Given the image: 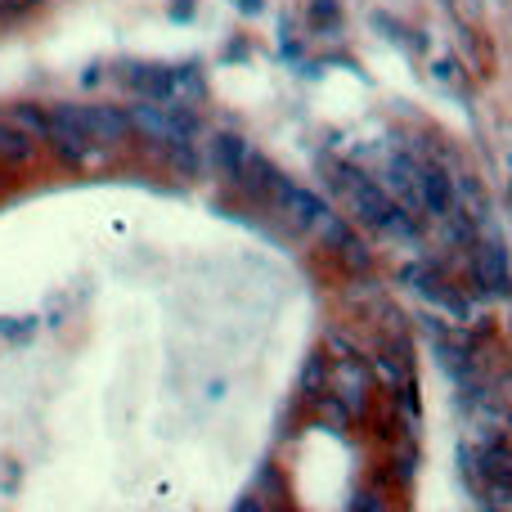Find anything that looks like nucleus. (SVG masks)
<instances>
[{"label": "nucleus", "mask_w": 512, "mask_h": 512, "mask_svg": "<svg viewBox=\"0 0 512 512\" xmlns=\"http://www.w3.org/2000/svg\"><path fill=\"white\" fill-rule=\"evenodd\" d=\"M324 171H328V185L337 189V198H342L346 212L360 225L378 230L382 239H418V221L373 176H364L351 162H324Z\"/></svg>", "instance_id": "f257e3e1"}, {"label": "nucleus", "mask_w": 512, "mask_h": 512, "mask_svg": "<svg viewBox=\"0 0 512 512\" xmlns=\"http://www.w3.org/2000/svg\"><path fill=\"white\" fill-rule=\"evenodd\" d=\"M63 113L72 117V122L81 126V131L90 135V140L99 144V149H108V144H122L126 135H131V113H122V108H77V104H63Z\"/></svg>", "instance_id": "f03ea898"}, {"label": "nucleus", "mask_w": 512, "mask_h": 512, "mask_svg": "<svg viewBox=\"0 0 512 512\" xmlns=\"http://www.w3.org/2000/svg\"><path fill=\"white\" fill-rule=\"evenodd\" d=\"M405 279H409V288H414V292H423L427 301H436V306L454 310V315H459V319L468 315V306H463V297L450 288V283L441 279V274L432 270V265H423V261H418V265H409V270H405Z\"/></svg>", "instance_id": "7ed1b4c3"}, {"label": "nucleus", "mask_w": 512, "mask_h": 512, "mask_svg": "<svg viewBox=\"0 0 512 512\" xmlns=\"http://www.w3.org/2000/svg\"><path fill=\"white\" fill-rule=\"evenodd\" d=\"M477 279H481V288H486L490 297L508 292V256H504V248H499L495 239L477 248Z\"/></svg>", "instance_id": "20e7f679"}, {"label": "nucleus", "mask_w": 512, "mask_h": 512, "mask_svg": "<svg viewBox=\"0 0 512 512\" xmlns=\"http://www.w3.org/2000/svg\"><path fill=\"white\" fill-rule=\"evenodd\" d=\"M212 153H216V167H221L230 180H239L243 167H248V158H252L248 140H239V135H216V140H212Z\"/></svg>", "instance_id": "39448f33"}, {"label": "nucleus", "mask_w": 512, "mask_h": 512, "mask_svg": "<svg viewBox=\"0 0 512 512\" xmlns=\"http://www.w3.org/2000/svg\"><path fill=\"white\" fill-rule=\"evenodd\" d=\"M310 18H315V23L328 32V27H337V18H342V14H337L333 0H315V5H310Z\"/></svg>", "instance_id": "423d86ee"}, {"label": "nucleus", "mask_w": 512, "mask_h": 512, "mask_svg": "<svg viewBox=\"0 0 512 512\" xmlns=\"http://www.w3.org/2000/svg\"><path fill=\"white\" fill-rule=\"evenodd\" d=\"M351 512H382V504H378V495H355Z\"/></svg>", "instance_id": "0eeeda50"}, {"label": "nucleus", "mask_w": 512, "mask_h": 512, "mask_svg": "<svg viewBox=\"0 0 512 512\" xmlns=\"http://www.w3.org/2000/svg\"><path fill=\"white\" fill-rule=\"evenodd\" d=\"M508 167H512V158H508Z\"/></svg>", "instance_id": "6e6552de"}]
</instances>
